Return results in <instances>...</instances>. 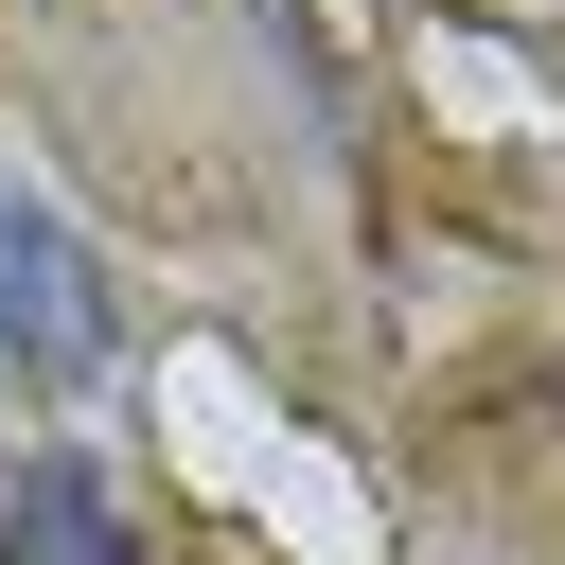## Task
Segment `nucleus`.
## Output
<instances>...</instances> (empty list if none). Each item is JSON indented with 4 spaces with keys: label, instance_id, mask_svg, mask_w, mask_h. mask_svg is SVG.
Returning <instances> with one entry per match:
<instances>
[{
    "label": "nucleus",
    "instance_id": "nucleus-2",
    "mask_svg": "<svg viewBox=\"0 0 565 565\" xmlns=\"http://www.w3.org/2000/svg\"><path fill=\"white\" fill-rule=\"evenodd\" d=\"M0 565H141V530L88 459H0Z\"/></svg>",
    "mask_w": 565,
    "mask_h": 565
},
{
    "label": "nucleus",
    "instance_id": "nucleus-1",
    "mask_svg": "<svg viewBox=\"0 0 565 565\" xmlns=\"http://www.w3.org/2000/svg\"><path fill=\"white\" fill-rule=\"evenodd\" d=\"M124 353V300H106V265H88V230L35 194V177H0V371L18 388H88Z\"/></svg>",
    "mask_w": 565,
    "mask_h": 565
}]
</instances>
